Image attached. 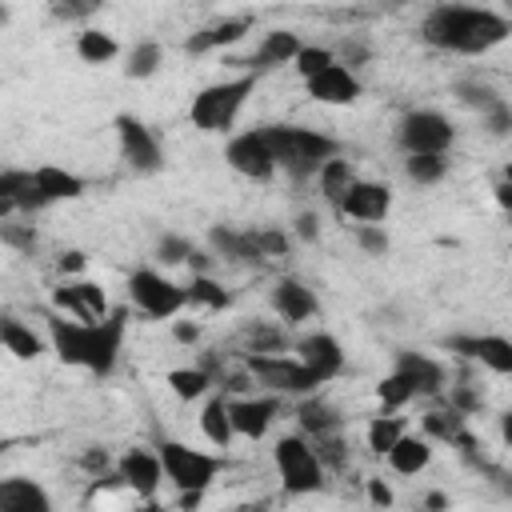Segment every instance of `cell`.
<instances>
[{"label":"cell","mask_w":512,"mask_h":512,"mask_svg":"<svg viewBox=\"0 0 512 512\" xmlns=\"http://www.w3.org/2000/svg\"><path fill=\"white\" fill-rule=\"evenodd\" d=\"M124 328H128V308H108V316L84 324L60 312H48V340L52 352L64 364L88 368L96 376H108L120 360V344H124Z\"/></svg>","instance_id":"obj_1"},{"label":"cell","mask_w":512,"mask_h":512,"mask_svg":"<svg viewBox=\"0 0 512 512\" xmlns=\"http://www.w3.org/2000/svg\"><path fill=\"white\" fill-rule=\"evenodd\" d=\"M512 32L508 16L492 12V8H472V4H436L424 24H420V40L440 48V52H456V56H480L496 44H504Z\"/></svg>","instance_id":"obj_2"},{"label":"cell","mask_w":512,"mask_h":512,"mask_svg":"<svg viewBox=\"0 0 512 512\" xmlns=\"http://www.w3.org/2000/svg\"><path fill=\"white\" fill-rule=\"evenodd\" d=\"M260 136H264L276 168H284L292 180L316 176V168L328 156L340 152V144L332 136H324L316 128H304V124H268V128H260Z\"/></svg>","instance_id":"obj_3"},{"label":"cell","mask_w":512,"mask_h":512,"mask_svg":"<svg viewBox=\"0 0 512 512\" xmlns=\"http://www.w3.org/2000/svg\"><path fill=\"white\" fill-rule=\"evenodd\" d=\"M252 88H256V72H244V76H236V80H220V84L200 88V92L192 96V108H188L192 124H196L200 132H228V128L236 124L240 108L248 104Z\"/></svg>","instance_id":"obj_4"},{"label":"cell","mask_w":512,"mask_h":512,"mask_svg":"<svg viewBox=\"0 0 512 512\" xmlns=\"http://www.w3.org/2000/svg\"><path fill=\"white\" fill-rule=\"evenodd\" d=\"M160 468H164V480L176 488V492H204L216 476H220V468H224V460L220 456H212V452H204V448H192V444H184V440H160Z\"/></svg>","instance_id":"obj_5"},{"label":"cell","mask_w":512,"mask_h":512,"mask_svg":"<svg viewBox=\"0 0 512 512\" xmlns=\"http://www.w3.org/2000/svg\"><path fill=\"white\" fill-rule=\"evenodd\" d=\"M248 376L260 380L272 396H308V392H320V384H324L308 364H300L296 356H284V352H252Z\"/></svg>","instance_id":"obj_6"},{"label":"cell","mask_w":512,"mask_h":512,"mask_svg":"<svg viewBox=\"0 0 512 512\" xmlns=\"http://www.w3.org/2000/svg\"><path fill=\"white\" fill-rule=\"evenodd\" d=\"M272 464L288 496H308V492H320L324 484V468L312 452V440L304 436H280L272 448Z\"/></svg>","instance_id":"obj_7"},{"label":"cell","mask_w":512,"mask_h":512,"mask_svg":"<svg viewBox=\"0 0 512 512\" xmlns=\"http://www.w3.org/2000/svg\"><path fill=\"white\" fill-rule=\"evenodd\" d=\"M452 140H456L452 120L432 108H412L396 124V144L404 148V156L408 152H448Z\"/></svg>","instance_id":"obj_8"},{"label":"cell","mask_w":512,"mask_h":512,"mask_svg":"<svg viewBox=\"0 0 512 512\" xmlns=\"http://www.w3.org/2000/svg\"><path fill=\"white\" fill-rule=\"evenodd\" d=\"M128 300H132L144 316H152V320H172V316L184 308V288L172 284L168 276L152 272V268H136V272L128 276Z\"/></svg>","instance_id":"obj_9"},{"label":"cell","mask_w":512,"mask_h":512,"mask_svg":"<svg viewBox=\"0 0 512 512\" xmlns=\"http://www.w3.org/2000/svg\"><path fill=\"white\" fill-rule=\"evenodd\" d=\"M112 128H116L120 156L128 160V168H136V172H144V176H152V172L164 168V148H160V140L152 136V128H148L144 120L120 112V116L112 120Z\"/></svg>","instance_id":"obj_10"},{"label":"cell","mask_w":512,"mask_h":512,"mask_svg":"<svg viewBox=\"0 0 512 512\" xmlns=\"http://www.w3.org/2000/svg\"><path fill=\"white\" fill-rule=\"evenodd\" d=\"M336 212L344 220H356V224H384L388 212H392V188L380 184V180H352L344 188V196L336 200Z\"/></svg>","instance_id":"obj_11"},{"label":"cell","mask_w":512,"mask_h":512,"mask_svg":"<svg viewBox=\"0 0 512 512\" xmlns=\"http://www.w3.org/2000/svg\"><path fill=\"white\" fill-rule=\"evenodd\" d=\"M224 160H228L232 172H240V176H248V180H260V184L276 176V160H272V152H268L260 128L236 132V136L224 144Z\"/></svg>","instance_id":"obj_12"},{"label":"cell","mask_w":512,"mask_h":512,"mask_svg":"<svg viewBox=\"0 0 512 512\" xmlns=\"http://www.w3.org/2000/svg\"><path fill=\"white\" fill-rule=\"evenodd\" d=\"M444 348L456 352V356H464V360L484 364L496 376H508L512 372V340H504L496 332H484V336H448Z\"/></svg>","instance_id":"obj_13"},{"label":"cell","mask_w":512,"mask_h":512,"mask_svg":"<svg viewBox=\"0 0 512 512\" xmlns=\"http://www.w3.org/2000/svg\"><path fill=\"white\" fill-rule=\"evenodd\" d=\"M280 412V400L276 396H228V416H232V432L244 436V440H260L272 420Z\"/></svg>","instance_id":"obj_14"},{"label":"cell","mask_w":512,"mask_h":512,"mask_svg":"<svg viewBox=\"0 0 512 512\" xmlns=\"http://www.w3.org/2000/svg\"><path fill=\"white\" fill-rule=\"evenodd\" d=\"M304 88H308V96L316 104H356L360 100V80L340 60H332L324 72H316L312 80H304Z\"/></svg>","instance_id":"obj_15"},{"label":"cell","mask_w":512,"mask_h":512,"mask_svg":"<svg viewBox=\"0 0 512 512\" xmlns=\"http://www.w3.org/2000/svg\"><path fill=\"white\" fill-rule=\"evenodd\" d=\"M296 360L308 364L324 384L344 372V348H340V340L332 332H308V336H300L296 340Z\"/></svg>","instance_id":"obj_16"},{"label":"cell","mask_w":512,"mask_h":512,"mask_svg":"<svg viewBox=\"0 0 512 512\" xmlns=\"http://www.w3.org/2000/svg\"><path fill=\"white\" fill-rule=\"evenodd\" d=\"M272 312L292 328V324L312 320V316L320 312V300H316V292H312L308 284H300V280L284 276V280H276V284H272Z\"/></svg>","instance_id":"obj_17"},{"label":"cell","mask_w":512,"mask_h":512,"mask_svg":"<svg viewBox=\"0 0 512 512\" xmlns=\"http://www.w3.org/2000/svg\"><path fill=\"white\" fill-rule=\"evenodd\" d=\"M116 476H120L124 488H132L136 496L148 500V496H156L164 468H160V456H156V452H148V448H128V452L120 456V464H116Z\"/></svg>","instance_id":"obj_18"},{"label":"cell","mask_w":512,"mask_h":512,"mask_svg":"<svg viewBox=\"0 0 512 512\" xmlns=\"http://www.w3.org/2000/svg\"><path fill=\"white\" fill-rule=\"evenodd\" d=\"M396 372L412 384L416 396H440L444 392V368L424 352H396Z\"/></svg>","instance_id":"obj_19"},{"label":"cell","mask_w":512,"mask_h":512,"mask_svg":"<svg viewBox=\"0 0 512 512\" xmlns=\"http://www.w3.org/2000/svg\"><path fill=\"white\" fill-rule=\"evenodd\" d=\"M52 496L28 480V476H4L0 480V512H48Z\"/></svg>","instance_id":"obj_20"},{"label":"cell","mask_w":512,"mask_h":512,"mask_svg":"<svg viewBox=\"0 0 512 512\" xmlns=\"http://www.w3.org/2000/svg\"><path fill=\"white\" fill-rule=\"evenodd\" d=\"M384 460H388V468H392L396 476H420V472L432 464V440L404 432V436L384 452Z\"/></svg>","instance_id":"obj_21"},{"label":"cell","mask_w":512,"mask_h":512,"mask_svg":"<svg viewBox=\"0 0 512 512\" xmlns=\"http://www.w3.org/2000/svg\"><path fill=\"white\" fill-rule=\"evenodd\" d=\"M32 184H36V192H40L48 204L84 196V180H80L76 172L60 168V164H40V168H32Z\"/></svg>","instance_id":"obj_22"},{"label":"cell","mask_w":512,"mask_h":512,"mask_svg":"<svg viewBox=\"0 0 512 512\" xmlns=\"http://www.w3.org/2000/svg\"><path fill=\"white\" fill-rule=\"evenodd\" d=\"M296 52H300V36L288 32V28H276V32H268V36L260 40V48H256L252 60H248V68H252V72H268V68L292 64Z\"/></svg>","instance_id":"obj_23"},{"label":"cell","mask_w":512,"mask_h":512,"mask_svg":"<svg viewBox=\"0 0 512 512\" xmlns=\"http://www.w3.org/2000/svg\"><path fill=\"white\" fill-rule=\"evenodd\" d=\"M208 244H212V252L220 256V260H232V264H260L264 256H260V248H256V240H252V232H236V228H212L208 232Z\"/></svg>","instance_id":"obj_24"},{"label":"cell","mask_w":512,"mask_h":512,"mask_svg":"<svg viewBox=\"0 0 512 512\" xmlns=\"http://www.w3.org/2000/svg\"><path fill=\"white\" fill-rule=\"evenodd\" d=\"M248 28H252V20H244V16H236V20H220V24H208V28H200L196 36H188V40H184V52L200 56V52H212V48L236 44Z\"/></svg>","instance_id":"obj_25"},{"label":"cell","mask_w":512,"mask_h":512,"mask_svg":"<svg viewBox=\"0 0 512 512\" xmlns=\"http://www.w3.org/2000/svg\"><path fill=\"white\" fill-rule=\"evenodd\" d=\"M296 424L308 432V436H324V432H340V412L328 404V400H320L316 392H308V396H300V404H296Z\"/></svg>","instance_id":"obj_26"},{"label":"cell","mask_w":512,"mask_h":512,"mask_svg":"<svg viewBox=\"0 0 512 512\" xmlns=\"http://www.w3.org/2000/svg\"><path fill=\"white\" fill-rule=\"evenodd\" d=\"M200 432H204V440L216 444V448H228V444H232L236 432H232V416H228V396H224V392L204 400V408H200Z\"/></svg>","instance_id":"obj_27"},{"label":"cell","mask_w":512,"mask_h":512,"mask_svg":"<svg viewBox=\"0 0 512 512\" xmlns=\"http://www.w3.org/2000/svg\"><path fill=\"white\" fill-rule=\"evenodd\" d=\"M0 344L16 356V360H36L40 352H44V340H40V332H32L24 320H16V316H0Z\"/></svg>","instance_id":"obj_28"},{"label":"cell","mask_w":512,"mask_h":512,"mask_svg":"<svg viewBox=\"0 0 512 512\" xmlns=\"http://www.w3.org/2000/svg\"><path fill=\"white\" fill-rule=\"evenodd\" d=\"M404 176L412 184H440L448 176V152H408Z\"/></svg>","instance_id":"obj_29"},{"label":"cell","mask_w":512,"mask_h":512,"mask_svg":"<svg viewBox=\"0 0 512 512\" xmlns=\"http://www.w3.org/2000/svg\"><path fill=\"white\" fill-rule=\"evenodd\" d=\"M184 304H192V308H208V312H224V308L232 304V296H228V288H220L208 272H196L192 284L184 288Z\"/></svg>","instance_id":"obj_30"},{"label":"cell","mask_w":512,"mask_h":512,"mask_svg":"<svg viewBox=\"0 0 512 512\" xmlns=\"http://www.w3.org/2000/svg\"><path fill=\"white\" fill-rule=\"evenodd\" d=\"M164 384L172 388V396H176V400H204V396L212 392V384H216V380L196 364V368H172V372L164 376Z\"/></svg>","instance_id":"obj_31"},{"label":"cell","mask_w":512,"mask_h":512,"mask_svg":"<svg viewBox=\"0 0 512 512\" xmlns=\"http://www.w3.org/2000/svg\"><path fill=\"white\" fill-rule=\"evenodd\" d=\"M316 180H320V196L336 208V200H340V196H344V188L356 180V172H352V164H348V160L328 156V160L316 168Z\"/></svg>","instance_id":"obj_32"},{"label":"cell","mask_w":512,"mask_h":512,"mask_svg":"<svg viewBox=\"0 0 512 512\" xmlns=\"http://www.w3.org/2000/svg\"><path fill=\"white\" fill-rule=\"evenodd\" d=\"M404 432H408L404 416H372V420H368V428H364V444H368V452H372V456H384V452H388Z\"/></svg>","instance_id":"obj_33"},{"label":"cell","mask_w":512,"mask_h":512,"mask_svg":"<svg viewBox=\"0 0 512 512\" xmlns=\"http://www.w3.org/2000/svg\"><path fill=\"white\" fill-rule=\"evenodd\" d=\"M76 56H80L84 64H108V60L120 56V44H116L108 32H100V28H84V32L76 36Z\"/></svg>","instance_id":"obj_34"},{"label":"cell","mask_w":512,"mask_h":512,"mask_svg":"<svg viewBox=\"0 0 512 512\" xmlns=\"http://www.w3.org/2000/svg\"><path fill=\"white\" fill-rule=\"evenodd\" d=\"M464 420H468V416H464V412H456V408L448 404V408H432V412H424V420H420V424H424V436H428V440L452 444V436L464 428Z\"/></svg>","instance_id":"obj_35"},{"label":"cell","mask_w":512,"mask_h":512,"mask_svg":"<svg viewBox=\"0 0 512 512\" xmlns=\"http://www.w3.org/2000/svg\"><path fill=\"white\" fill-rule=\"evenodd\" d=\"M160 64H164V48H160L156 40H140V44L128 52L124 72H128L132 80H148L152 72H160Z\"/></svg>","instance_id":"obj_36"},{"label":"cell","mask_w":512,"mask_h":512,"mask_svg":"<svg viewBox=\"0 0 512 512\" xmlns=\"http://www.w3.org/2000/svg\"><path fill=\"white\" fill-rule=\"evenodd\" d=\"M312 452L320 460V468H332V472H344L348 468V444L340 432H324V436H312Z\"/></svg>","instance_id":"obj_37"},{"label":"cell","mask_w":512,"mask_h":512,"mask_svg":"<svg viewBox=\"0 0 512 512\" xmlns=\"http://www.w3.org/2000/svg\"><path fill=\"white\" fill-rule=\"evenodd\" d=\"M376 396H380V404H384L388 412H396V408H404L408 400H416L412 384H408V380H404V376H400L396 368H392V372H388V376H384V380L376 384Z\"/></svg>","instance_id":"obj_38"},{"label":"cell","mask_w":512,"mask_h":512,"mask_svg":"<svg viewBox=\"0 0 512 512\" xmlns=\"http://www.w3.org/2000/svg\"><path fill=\"white\" fill-rule=\"evenodd\" d=\"M332 60H336V52H332V48H320V44H300V52L292 56V64H296L300 80H312V76H316V72H324Z\"/></svg>","instance_id":"obj_39"},{"label":"cell","mask_w":512,"mask_h":512,"mask_svg":"<svg viewBox=\"0 0 512 512\" xmlns=\"http://www.w3.org/2000/svg\"><path fill=\"white\" fill-rule=\"evenodd\" d=\"M456 96H460V104H468V108H480V116L504 100V96H496L488 84H476V80H460V84H456Z\"/></svg>","instance_id":"obj_40"},{"label":"cell","mask_w":512,"mask_h":512,"mask_svg":"<svg viewBox=\"0 0 512 512\" xmlns=\"http://www.w3.org/2000/svg\"><path fill=\"white\" fill-rule=\"evenodd\" d=\"M0 244L32 256L36 252V228L32 224H12V220H0Z\"/></svg>","instance_id":"obj_41"},{"label":"cell","mask_w":512,"mask_h":512,"mask_svg":"<svg viewBox=\"0 0 512 512\" xmlns=\"http://www.w3.org/2000/svg\"><path fill=\"white\" fill-rule=\"evenodd\" d=\"M52 308H56V312H68L72 320H84V324H92V316H88V308H84V300L76 296V288H72V284H60V288H52Z\"/></svg>","instance_id":"obj_42"},{"label":"cell","mask_w":512,"mask_h":512,"mask_svg":"<svg viewBox=\"0 0 512 512\" xmlns=\"http://www.w3.org/2000/svg\"><path fill=\"white\" fill-rule=\"evenodd\" d=\"M248 348L252 352H284V332L268 328V324H248Z\"/></svg>","instance_id":"obj_43"},{"label":"cell","mask_w":512,"mask_h":512,"mask_svg":"<svg viewBox=\"0 0 512 512\" xmlns=\"http://www.w3.org/2000/svg\"><path fill=\"white\" fill-rule=\"evenodd\" d=\"M352 236H356V244H360L368 256H384V252H388V232H384V224H356Z\"/></svg>","instance_id":"obj_44"},{"label":"cell","mask_w":512,"mask_h":512,"mask_svg":"<svg viewBox=\"0 0 512 512\" xmlns=\"http://www.w3.org/2000/svg\"><path fill=\"white\" fill-rule=\"evenodd\" d=\"M156 256H160L164 264H184V260L192 256V244H188L184 236H160V240H156Z\"/></svg>","instance_id":"obj_45"},{"label":"cell","mask_w":512,"mask_h":512,"mask_svg":"<svg viewBox=\"0 0 512 512\" xmlns=\"http://www.w3.org/2000/svg\"><path fill=\"white\" fill-rule=\"evenodd\" d=\"M72 288H76V296L84 300V308H88V316H92V320H100V316H108V300H104V292H100V284H88V280H76Z\"/></svg>","instance_id":"obj_46"},{"label":"cell","mask_w":512,"mask_h":512,"mask_svg":"<svg viewBox=\"0 0 512 512\" xmlns=\"http://www.w3.org/2000/svg\"><path fill=\"white\" fill-rule=\"evenodd\" d=\"M252 240H256V248H260V256L268 260V256H284L288 252V236L284 232H276V228H260V232H252Z\"/></svg>","instance_id":"obj_47"},{"label":"cell","mask_w":512,"mask_h":512,"mask_svg":"<svg viewBox=\"0 0 512 512\" xmlns=\"http://www.w3.org/2000/svg\"><path fill=\"white\" fill-rule=\"evenodd\" d=\"M100 8V0H52V12L60 16V20H84V16H92Z\"/></svg>","instance_id":"obj_48"},{"label":"cell","mask_w":512,"mask_h":512,"mask_svg":"<svg viewBox=\"0 0 512 512\" xmlns=\"http://www.w3.org/2000/svg\"><path fill=\"white\" fill-rule=\"evenodd\" d=\"M448 404H452L456 412H464V416H468V412H480V392H472L468 384H456V388L448 392Z\"/></svg>","instance_id":"obj_49"},{"label":"cell","mask_w":512,"mask_h":512,"mask_svg":"<svg viewBox=\"0 0 512 512\" xmlns=\"http://www.w3.org/2000/svg\"><path fill=\"white\" fill-rule=\"evenodd\" d=\"M484 120H488V128H492L496 136H504V132H508V124H512V112H508V100H500L496 108H488V112H484Z\"/></svg>","instance_id":"obj_50"},{"label":"cell","mask_w":512,"mask_h":512,"mask_svg":"<svg viewBox=\"0 0 512 512\" xmlns=\"http://www.w3.org/2000/svg\"><path fill=\"white\" fill-rule=\"evenodd\" d=\"M364 488H368V500H372L376 508H388V504H392V488H388L380 476H368Z\"/></svg>","instance_id":"obj_51"},{"label":"cell","mask_w":512,"mask_h":512,"mask_svg":"<svg viewBox=\"0 0 512 512\" xmlns=\"http://www.w3.org/2000/svg\"><path fill=\"white\" fill-rule=\"evenodd\" d=\"M80 468H84V472L104 476V472H108V452H104V448H88V452L80 456Z\"/></svg>","instance_id":"obj_52"},{"label":"cell","mask_w":512,"mask_h":512,"mask_svg":"<svg viewBox=\"0 0 512 512\" xmlns=\"http://www.w3.org/2000/svg\"><path fill=\"white\" fill-rule=\"evenodd\" d=\"M368 60V48L360 40H344L340 44V64H364Z\"/></svg>","instance_id":"obj_53"},{"label":"cell","mask_w":512,"mask_h":512,"mask_svg":"<svg viewBox=\"0 0 512 512\" xmlns=\"http://www.w3.org/2000/svg\"><path fill=\"white\" fill-rule=\"evenodd\" d=\"M296 236H300V240H316V236H320V220H316V212H304V216L296 220Z\"/></svg>","instance_id":"obj_54"},{"label":"cell","mask_w":512,"mask_h":512,"mask_svg":"<svg viewBox=\"0 0 512 512\" xmlns=\"http://www.w3.org/2000/svg\"><path fill=\"white\" fill-rule=\"evenodd\" d=\"M84 264H88V256H84V252H76V248H72V252H60V260H56V268H60L64 276H68V272H80Z\"/></svg>","instance_id":"obj_55"},{"label":"cell","mask_w":512,"mask_h":512,"mask_svg":"<svg viewBox=\"0 0 512 512\" xmlns=\"http://www.w3.org/2000/svg\"><path fill=\"white\" fill-rule=\"evenodd\" d=\"M172 336H176L180 344H196V340H200V328H196L192 320H176V324H172Z\"/></svg>","instance_id":"obj_56"},{"label":"cell","mask_w":512,"mask_h":512,"mask_svg":"<svg viewBox=\"0 0 512 512\" xmlns=\"http://www.w3.org/2000/svg\"><path fill=\"white\" fill-rule=\"evenodd\" d=\"M204 500V492H180V508H196Z\"/></svg>","instance_id":"obj_57"},{"label":"cell","mask_w":512,"mask_h":512,"mask_svg":"<svg viewBox=\"0 0 512 512\" xmlns=\"http://www.w3.org/2000/svg\"><path fill=\"white\" fill-rule=\"evenodd\" d=\"M496 200H500V208H508L512 204V188L508 184H496Z\"/></svg>","instance_id":"obj_58"},{"label":"cell","mask_w":512,"mask_h":512,"mask_svg":"<svg viewBox=\"0 0 512 512\" xmlns=\"http://www.w3.org/2000/svg\"><path fill=\"white\" fill-rule=\"evenodd\" d=\"M424 504H428V508H444V504H448V496H444V492H432Z\"/></svg>","instance_id":"obj_59"},{"label":"cell","mask_w":512,"mask_h":512,"mask_svg":"<svg viewBox=\"0 0 512 512\" xmlns=\"http://www.w3.org/2000/svg\"><path fill=\"white\" fill-rule=\"evenodd\" d=\"M4 20H8V8H4V4H0V24H4Z\"/></svg>","instance_id":"obj_60"},{"label":"cell","mask_w":512,"mask_h":512,"mask_svg":"<svg viewBox=\"0 0 512 512\" xmlns=\"http://www.w3.org/2000/svg\"><path fill=\"white\" fill-rule=\"evenodd\" d=\"M4 448H8V444H4V440H0V456H4Z\"/></svg>","instance_id":"obj_61"}]
</instances>
